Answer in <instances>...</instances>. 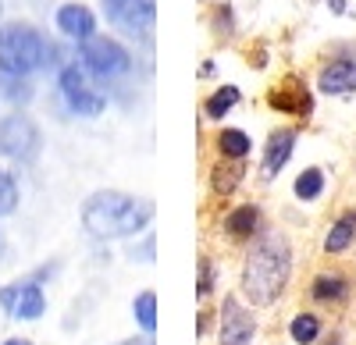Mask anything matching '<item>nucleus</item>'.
<instances>
[{
  "mask_svg": "<svg viewBox=\"0 0 356 345\" xmlns=\"http://www.w3.org/2000/svg\"><path fill=\"white\" fill-rule=\"evenodd\" d=\"M154 221V203L139 199L129 192H114V189H100L86 199L82 207V224L89 228V235L97 239H129L139 235L146 224Z\"/></svg>",
  "mask_w": 356,
  "mask_h": 345,
  "instance_id": "nucleus-1",
  "label": "nucleus"
},
{
  "mask_svg": "<svg viewBox=\"0 0 356 345\" xmlns=\"http://www.w3.org/2000/svg\"><path fill=\"white\" fill-rule=\"evenodd\" d=\"M292 274V249L285 242V235L271 232L264 235L250 256H246V267H243V296L253 306H271L289 285Z\"/></svg>",
  "mask_w": 356,
  "mask_h": 345,
  "instance_id": "nucleus-2",
  "label": "nucleus"
},
{
  "mask_svg": "<svg viewBox=\"0 0 356 345\" xmlns=\"http://www.w3.org/2000/svg\"><path fill=\"white\" fill-rule=\"evenodd\" d=\"M43 68V36L29 22L0 25V75H33Z\"/></svg>",
  "mask_w": 356,
  "mask_h": 345,
  "instance_id": "nucleus-3",
  "label": "nucleus"
},
{
  "mask_svg": "<svg viewBox=\"0 0 356 345\" xmlns=\"http://www.w3.org/2000/svg\"><path fill=\"white\" fill-rule=\"evenodd\" d=\"M57 85H61V96H65L72 114H82V118H97V114H104L107 96L93 82V71H89L86 65H65L61 75H57Z\"/></svg>",
  "mask_w": 356,
  "mask_h": 345,
  "instance_id": "nucleus-4",
  "label": "nucleus"
},
{
  "mask_svg": "<svg viewBox=\"0 0 356 345\" xmlns=\"http://www.w3.org/2000/svg\"><path fill=\"white\" fill-rule=\"evenodd\" d=\"M79 57H82V65L93 71L97 78H118V75H125V71L132 68L129 50L118 43V40L97 36V33L79 43Z\"/></svg>",
  "mask_w": 356,
  "mask_h": 345,
  "instance_id": "nucleus-5",
  "label": "nucleus"
},
{
  "mask_svg": "<svg viewBox=\"0 0 356 345\" xmlns=\"http://www.w3.org/2000/svg\"><path fill=\"white\" fill-rule=\"evenodd\" d=\"M0 153L11 160H36L40 128L29 114H8V118H0Z\"/></svg>",
  "mask_w": 356,
  "mask_h": 345,
  "instance_id": "nucleus-6",
  "label": "nucleus"
},
{
  "mask_svg": "<svg viewBox=\"0 0 356 345\" xmlns=\"http://www.w3.org/2000/svg\"><path fill=\"white\" fill-rule=\"evenodd\" d=\"M104 18L129 36L150 40L157 8H154V0H104Z\"/></svg>",
  "mask_w": 356,
  "mask_h": 345,
  "instance_id": "nucleus-7",
  "label": "nucleus"
},
{
  "mask_svg": "<svg viewBox=\"0 0 356 345\" xmlns=\"http://www.w3.org/2000/svg\"><path fill=\"white\" fill-rule=\"evenodd\" d=\"M0 306H4V313L15 321H40L47 313V296H43L40 278L4 285V289H0Z\"/></svg>",
  "mask_w": 356,
  "mask_h": 345,
  "instance_id": "nucleus-8",
  "label": "nucleus"
},
{
  "mask_svg": "<svg viewBox=\"0 0 356 345\" xmlns=\"http://www.w3.org/2000/svg\"><path fill=\"white\" fill-rule=\"evenodd\" d=\"M267 103H271L275 110H282V114H296V118H310V110H314L310 90L296 75H289L282 85H275V90L267 93Z\"/></svg>",
  "mask_w": 356,
  "mask_h": 345,
  "instance_id": "nucleus-9",
  "label": "nucleus"
},
{
  "mask_svg": "<svg viewBox=\"0 0 356 345\" xmlns=\"http://www.w3.org/2000/svg\"><path fill=\"white\" fill-rule=\"evenodd\" d=\"M250 338H253V317L235 299H228L221 310V345H250Z\"/></svg>",
  "mask_w": 356,
  "mask_h": 345,
  "instance_id": "nucleus-10",
  "label": "nucleus"
},
{
  "mask_svg": "<svg viewBox=\"0 0 356 345\" xmlns=\"http://www.w3.org/2000/svg\"><path fill=\"white\" fill-rule=\"evenodd\" d=\"M57 28H61L65 36H72L75 43H82V40H89L97 33V18L86 4H65L61 11H57Z\"/></svg>",
  "mask_w": 356,
  "mask_h": 345,
  "instance_id": "nucleus-11",
  "label": "nucleus"
},
{
  "mask_svg": "<svg viewBox=\"0 0 356 345\" xmlns=\"http://www.w3.org/2000/svg\"><path fill=\"white\" fill-rule=\"evenodd\" d=\"M292 146H296V132L292 128H282L267 139V150H264V178H275L278 171L285 167V160L292 157Z\"/></svg>",
  "mask_w": 356,
  "mask_h": 345,
  "instance_id": "nucleus-12",
  "label": "nucleus"
},
{
  "mask_svg": "<svg viewBox=\"0 0 356 345\" xmlns=\"http://www.w3.org/2000/svg\"><path fill=\"white\" fill-rule=\"evenodd\" d=\"M317 85H321V93H332V96L353 93L356 90V61H332L321 71Z\"/></svg>",
  "mask_w": 356,
  "mask_h": 345,
  "instance_id": "nucleus-13",
  "label": "nucleus"
},
{
  "mask_svg": "<svg viewBox=\"0 0 356 345\" xmlns=\"http://www.w3.org/2000/svg\"><path fill=\"white\" fill-rule=\"evenodd\" d=\"M243 175H246V164H243V157H239V160H235V157H228L225 164H218V167H214L211 185H214V192H221V196H232V192H235V185L243 182Z\"/></svg>",
  "mask_w": 356,
  "mask_h": 345,
  "instance_id": "nucleus-14",
  "label": "nucleus"
},
{
  "mask_svg": "<svg viewBox=\"0 0 356 345\" xmlns=\"http://www.w3.org/2000/svg\"><path fill=\"white\" fill-rule=\"evenodd\" d=\"M257 221H260L257 207H239V210H232V214L225 217V232H228L232 239H250V235L257 232Z\"/></svg>",
  "mask_w": 356,
  "mask_h": 345,
  "instance_id": "nucleus-15",
  "label": "nucleus"
},
{
  "mask_svg": "<svg viewBox=\"0 0 356 345\" xmlns=\"http://www.w3.org/2000/svg\"><path fill=\"white\" fill-rule=\"evenodd\" d=\"M353 239H356V214H346L332 224L328 239H324V253H342Z\"/></svg>",
  "mask_w": 356,
  "mask_h": 345,
  "instance_id": "nucleus-16",
  "label": "nucleus"
},
{
  "mask_svg": "<svg viewBox=\"0 0 356 345\" xmlns=\"http://www.w3.org/2000/svg\"><path fill=\"white\" fill-rule=\"evenodd\" d=\"M235 103H239V90H235V85H221V90L203 103V114H207V118H214V121H221Z\"/></svg>",
  "mask_w": 356,
  "mask_h": 345,
  "instance_id": "nucleus-17",
  "label": "nucleus"
},
{
  "mask_svg": "<svg viewBox=\"0 0 356 345\" xmlns=\"http://www.w3.org/2000/svg\"><path fill=\"white\" fill-rule=\"evenodd\" d=\"M218 150H221V157H235V160H246L250 157V135L246 132H239V128H225L221 135H218Z\"/></svg>",
  "mask_w": 356,
  "mask_h": 345,
  "instance_id": "nucleus-18",
  "label": "nucleus"
},
{
  "mask_svg": "<svg viewBox=\"0 0 356 345\" xmlns=\"http://www.w3.org/2000/svg\"><path fill=\"white\" fill-rule=\"evenodd\" d=\"M132 313H136V321L146 335L157 331V296L154 292H139L136 303H132Z\"/></svg>",
  "mask_w": 356,
  "mask_h": 345,
  "instance_id": "nucleus-19",
  "label": "nucleus"
},
{
  "mask_svg": "<svg viewBox=\"0 0 356 345\" xmlns=\"http://www.w3.org/2000/svg\"><path fill=\"white\" fill-rule=\"evenodd\" d=\"M0 96H8L11 103H29L33 100L29 75H0Z\"/></svg>",
  "mask_w": 356,
  "mask_h": 345,
  "instance_id": "nucleus-20",
  "label": "nucleus"
},
{
  "mask_svg": "<svg viewBox=\"0 0 356 345\" xmlns=\"http://www.w3.org/2000/svg\"><path fill=\"white\" fill-rule=\"evenodd\" d=\"M324 192V175H321V167H307L300 178H296V196L300 199H317Z\"/></svg>",
  "mask_w": 356,
  "mask_h": 345,
  "instance_id": "nucleus-21",
  "label": "nucleus"
},
{
  "mask_svg": "<svg viewBox=\"0 0 356 345\" xmlns=\"http://www.w3.org/2000/svg\"><path fill=\"white\" fill-rule=\"evenodd\" d=\"M314 299H321V303H332V299H342L346 296V281L342 278H332V274H321L317 281H314Z\"/></svg>",
  "mask_w": 356,
  "mask_h": 345,
  "instance_id": "nucleus-22",
  "label": "nucleus"
},
{
  "mask_svg": "<svg viewBox=\"0 0 356 345\" xmlns=\"http://www.w3.org/2000/svg\"><path fill=\"white\" fill-rule=\"evenodd\" d=\"M292 342H300V345H310L317 335H321V321L314 317V313H300V317L292 321Z\"/></svg>",
  "mask_w": 356,
  "mask_h": 345,
  "instance_id": "nucleus-23",
  "label": "nucleus"
},
{
  "mask_svg": "<svg viewBox=\"0 0 356 345\" xmlns=\"http://www.w3.org/2000/svg\"><path fill=\"white\" fill-rule=\"evenodd\" d=\"M15 207H18V185L8 171H0V217L15 214Z\"/></svg>",
  "mask_w": 356,
  "mask_h": 345,
  "instance_id": "nucleus-24",
  "label": "nucleus"
},
{
  "mask_svg": "<svg viewBox=\"0 0 356 345\" xmlns=\"http://www.w3.org/2000/svg\"><path fill=\"white\" fill-rule=\"evenodd\" d=\"M211 292H214V264L203 256V260H200V278H196V296L207 299Z\"/></svg>",
  "mask_w": 356,
  "mask_h": 345,
  "instance_id": "nucleus-25",
  "label": "nucleus"
},
{
  "mask_svg": "<svg viewBox=\"0 0 356 345\" xmlns=\"http://www.w3.org/2000/svg\"><path fill=\"white\" fill-rule=\"evenodd\" d=\"M43 68H61V47L43 40Z\"/></svg>",
  "mask_w": 356,
  "mask_h": 345,
  "instance_id": "nucleus-26",
  "label": "nucleus"
},
{
  "mask_svg": "<svg viewBox=\"0 0 356 345\" xmlns=\"http://www.w3.org/2000/svg\"><path fill=\"white\" fill-rule=\"evenodd\" d=\"M328 8H332L335 15H342V11H346V0H328Z\"/></svg>",
  "mask_w": 356,
  "mask_h": 345,
  "instance_id": "nucleus-27",
  "label": "nucleus"
},
{
  "mask_svg": "<svg viewBox=\"0 0 356 345\" xmlns=\"http://www.w3.org/2000/svg\"><path fill=\"white\" fill-rule=\"evenodd\" d=\"M118 345H154L150 338H129V342H118Z\"/></svg>",
  "mask_w": 356,
  "mask_h": 345,
  "instance_id": "nucleus-28",
  "label": "nucleus"
},
{
  "mask_svg": "<svg viewBox=\"0 0 356 345\" xmlns=\"http://www.w3.org/2000/svg\"><path fill=\"white\" fill-rule=\"evenodd\" d=\"M4 345H33V342H29V338H8Z\"/></svg>",
  "mask_w": 356,
  "mask_h": 345,
  "instance_id": "nucleus-29",
  "label": "nucleus"
}]
</instances>
